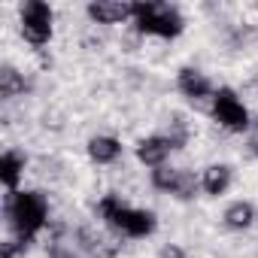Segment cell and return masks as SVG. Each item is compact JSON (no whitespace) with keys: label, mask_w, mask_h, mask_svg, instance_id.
I'll return each instance as SVG.
<instances>
[{"label":"cell","mask_w":258,"mask_h":258,"mask_svg":"<svg viewBox=\"0 0 258 258\" xmlns=\"http://www.w3.org/2000/svg\"><path fill=\"white\" fill-rule=\"evenodd\" d=\"M4 219L13 237L34 243V237L49 225V201L43 191H13L4 198Z\"/></svg>","instance_id":"cell-1"},{"label":"cell","mask_w":258,"mask_h":258,"mask_svg":"<svg viewBox=\"0 0 258 258\" xmlns=\"http://www.w3.org/2000/svg\"><path fill=\"white\" fill-rule=\"evenodd\" d=\"M97 216L103 219V225L121 237L131 240H143L152 237L158 228V216L152 210H140V207H127L118 195H103L97 201Z\"/></svg>","instance_id":"cell-2"},{"label":"cell","mask_w":258,"mask_h":258,"mask_svg":"<svg viewBox=\"0 0 258 258\" xmlns=\"http://www.w3.org/2000/svg\"><path fill=\"white\" fill-rule=\"evenodd\" d=\"M131 19L140 34L146 37H161V40H176L185 31V19L173 4L161 0H137L131 4Z\"/></svg>","instance_id":"cell-3"},{"label":"cell","mask_w":258,"mask_h":258,"mask_svg":"<svg viewBox=\"0 0 258 258\" xmlns=\"http://www.w3.org/2000/svg\"><path fill=\"white\" fill-rule=\"evenodd\" d=\"M210 115H213V121L219 127H225V131H231V134H243V131H249V124H252V115H249L246 103L228 85L216 88V94L210 100Z\"/></svg>","instance_id":"cell-4"},{"label":"cell","mask_w":258,"mask_h":258,"mask_svg":"<svg viewBox=\"0 0 258 258\" xmlns=\"http://www.w3.org/2000/svg\"><path fill=\"white\" fill-rule=\"evenodd\" d=\"M19 31L31 46H46L55 34V10L46 0H28L19 13Z\"/></svg>","instance_id":"cell-5"},{"label":"cell","mask_w":258,"mask_h":258,"mask_svg":"<svg viewBox=\"0 0 258 258\" xmlns=\"http://www.w3.org/2000/svg\"><path fill=\"white\" fill-rule=\"evenodd\" d=\"M170 152H173V143H170L167 134H149V137H143V140L134 146L137 161L146 164V167H152V170H155V167H164L167 158H170Z\"/></svg>","instance_id":"cell-6"},{"label":"cell","mask_w":258,"mask_h":258,"mask_svg":"<svg viewBox=\"0 0 258 258\" xmlns=\"http://www.w3.org/2000/svg\"><path fill=\"white\" fill-rule=\"evenodd\" d=\"M85 13L94 25H121L131 19V4H124V0H91Z\"/></svg>","instance_id":"cell-7"},{"label":"cell","mask_w":258,"mask_h":258,"mask_svg":"<svg viewBox=\"0 0 258 258\" xmlns=\"http://www.w3.org/2000/svg\"><path fill=\"white\" fill-rule=\"evenodd\" d=\"M176 88L188 97V100H213V94H216V88H213V82L207 79V73H201L198 67H182L179 73H176Z\"/></svg>","instance_id":"cell-8"},{"label":"cell","mask_w":258,"mask_h":258,"mask_svg":"<svg viewBox=\"0 0 258 258\" xmlns=\"http://www.w3.org/2000/svg\"><path fill=\"white\" fill-rule=\"evenodd\" d=\"M25 164H28V158L22 152H16V149H7L0 155V182H4L7 195L19 191V182L25 176Z\"/></svg>","instance_id":"cell-9"},{"label":"cell","mask_w":258,"mask_h":258,"mask_svg":"<svg viewBox=\"0 0 258 258\" xmlns=\"http://www.w3.org/2000/svg\"><path fill=\"white\" fill-rule=\"evenodd\" d=\"M85 149H88V158H91L94 164H112V161L121 158V140L112 137V134H97V137H91Z\"/></svg>","instance_id":"cell-10"},{"label":"cell","mask_w":258,"mask_h":258,"mask_svg":"<svg viewBox=\"0 0 258 258\" xmlns=\"http://www.w3.org/2000/svg\"><path fill=\"white\" fill-rule=\"evenodd\" d=\"M234 182V170L228 164H207L204 173H201V188L210 195V198H219L231 188Z\"/></svg>","instance_id":"cell-11"},{"label":"cell","mask_w":258,"mask_h":258,"mask_svg":"<svg viewBox=\"0 0 258 258\" xmlns=\"http://www.w3.org/2000/svg\"><path fill=\"white\" fill-rule=\"evenodd\" d=\"M79 240H82V249L91 258H115L118 255V243L112 237H103V234H94V231H79Z\"/></svg>","instance_id":"cell-12"},{"label":"cell","mask_w":258,"mask_h":258,"mask_svg":"<svg viewBox=\"0 0 258 258\" xmlns=\"http://www.w3.org/2000/svg\"><path fill=\"white\" fill-rule=\"evenodd\" d=\"M258 222V213H255V207L249 204V201H234L228 210H225V225L231 228V231H246V228H252Z\"/></svg>","instance_id":"cell-13"},{"label":"cell","mask_w":258,"mask_h":258,"mask_svg":"<svg viewBox=\"0 0 258 258\" xmlns=\"http://www.w3.org/2000/svg\"><path fill=\"white\" fill-rule=\"evenodd\" d=\"M22 91H25V76H22L16 67L4 64V67H0V97H4V100H13V97L22 94Z\"/></svg>","instance_id":"cell-14"},{"label":"cell","mask_w":258,"mask_h":258,"mask_svg":"<svg viewBox=\"0 0 258 258\" xmlns=\"http://www.w3.org/2000/svg\"><path fill=\"white\" fill-rule=\"evenodd\" d=\"M201 188V176H195L191 170H179V179H176V188H173V198L179 201H191Z\"/></svg>","instance_id":"cell-15"},{"label":"cell","mask_w":258,"mask_h":258,"mask_svg":"<svg viewBox=\"0 0 258 258\" xmlns=\"http://www.w3.org/2000/svg\"><path fill=\"white\" fill-rule=\"evenodd\" d=\"M149 179H152V185H155L158 191H167V195H173V188H176V179H179V170L164 164V167H155Z\"/></svg>","instance_id":"cell-16"},{"label":"cell","mask_w":258,"mask_h":258,"mask_svg":"<svg viewBox=\"0 0 258 258\" xmlns=\"http://www.w3.org/2000/svg\"><path fill=\"white\" fill-rule=\"evenodd\" d=\"M28 246H31V243H25V240H19V237H7L4 243H0V258H25Z\"/></svg>","instance_id":"cell-17"},{"label":"cell","mask_w":258,"mask_h":258,"mask_svg":"<svg viewBox=\"0 0 258 258\" xmlns=\"http://www.w3.org/2000/svg\"><path fill=\"white\" fill-rule=\"evenodd\" d=\"M158 258H185V249H182V246H176V243H167V246H161Z\"/></svg>","instance_id":"cell-18"},{"label":"cell","mask_w":258,"mask_h":258,"mask_svg":"<svg viewBox=\"0 0 258 258\" xmlns=\"http://www.w3.org/2000/svg\"><path fill=\"white\" fill-rule=\"evenodd\" d=\"M249 152L258 158V118H252V124H249Z\"/></svg>","instance_id":"cell-19"},{"label":"cell","mask_w":258,"mask_h":258,"mask_svg":"<svg viewBox=\"0 0 258 258\" xmlns=\"http://www.w3.org/2000/svg\"><path fill=\"white\" fill-rule=\"evenodd\" d=\"M55 258H76V255H73L70 249H64V252H55Z\"/></svg>","instance_id":"cell-20"},{"label":"cell","mask_w":258,"mask_h":258,"mask_svg":"<svg viewBox=\"0 0 258 258\" xmlns=\"http://www.w3.org/2000/svg\"><path fill=\"white\" fill-rule=\"evenodd\" d=\"M255 225H258V222H255Z\"/></svg>","instance_id":"cell-21"}]
</instances>
